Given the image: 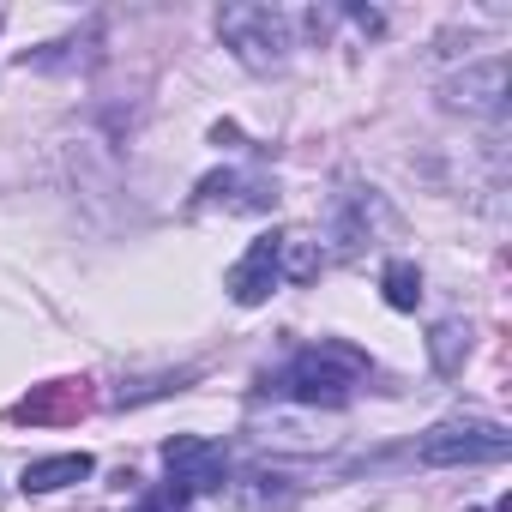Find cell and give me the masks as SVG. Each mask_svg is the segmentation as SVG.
I'll list each match as a JSON object with an SVG mask.
<instances>
[{"instance_id":"3","label":"cell","mask_w":512,"mask_h":512,"mask_svg":"<svg viewBox=\"0 0 512 512\" xmlns=\"http://www.w3.org/2000/svg\"><path fill=\"white\" fill-rule=\"evenodd\" d=\"M506 446H512V434H506L500 422L452 416V422H440V428H428V434H422L416 458H422V464H434V470H446V464H500V458H506Z\"/></svg>"},{"instance_id":"11","label":"cell","mask_w":512,"mask_h":512,"mask_svg":"<svg viewBox=\"0 0 512 512\" xmlns=\"http://www.w3.org/2000/svg\"><path fill=\"white\" fill-rule=\"evenodd\" d=\"M278 476H266V470H247V476H235V482H223L229 488V506L235 512H284L290 500H296V488H272Z\"/></svg>"},{"instance_id":"2","label":"cell","mask_w":512,"mask_h":512,"mask_svg":"<svg viewBox=\"0 0 512 512\" xmlns=\"http://www.w3.org/2000/svg\"><path fill=\"white\" fill-rule=\"evenodd\" d=\"M217 37L223 49L247 67V73H278L290 61V19L278 7H260V0H241V7L217 13Z\"/></svg>"},{"instance_id":"6","label":"cell","mask_w":512,"mask_h":512,"mask_svg":"<svg viewBox=\"0 0 512 512\" xmlns=\"http://www.w3.org/2000/svg\"><path fill=\"white\" fill-rule=\"evenodd\" d=\"M199 205H223V211H272L278 187L266 175H247V169H223L199 181Z\"/></svg>"},{"instance_id":"5","label":"cell","mask_w":512,"mask_h":512,"mask_svg":"<svg viewBox=\"0 0 512 512\" xmlns=\"http://www.w3.org/2000/svg\"><path fill=\"white\" fill-rule=\"evenodd\" d=\"M272 284H278V235H260L241 260L229 266V278H223V290H229V302H241V308H260L266 296H272Z\"/></svg>"},{"instance_id":"8","label":"cell","mask_w":512,"mask_h":512,"mask_svg":"<svg viewBox=\"0 0 512 512\" xmlns=\"http://www.w3.org/2000/svg\"><path fill=\"white\" fill-rule=\"evenodd\" d=\"M91 470H97V458H91V452H55V458H37V464H25L19 488H25V494H55V488H73V482H85Z\"/></svg>"},{"instance_id":"1","label":"cell","mask_w":512,"mask_h":512,"mask_svg":"<svg viewBox=\"0 0 512 512\" xmlns=\"http://www.w3.org/2000/svg\"><path fill=\"white\" fill-rule=\"evenodd\" d=\"M362 374H368V356L362 350H350V344H308V350H296L266 380V392L290 398L296 410H338L362 386Z\"/></svg>"},{"instance_id":"13","label":"cell","mask_w":512,"mask_h":512,"mask_svg":"<svg viewBox=\"0 0 512 512\" xmlns=\"http://www.w3.org/2000/svg\"><path fill=\"white\" fill-rule=\"evenodd\" d=\"M428 350H434V368H440V374H458V356L470 350V326H464V320H446V326H434Z\"/></svg>"},{"instance_id":"10","label":"cell","mask_w":512,"mask_h":512,"mask_svg":"<svg viewBox=\"0 0 512 512\" xmlns=\"http://www.w3.org/2000/svg\"><path fill=\"white\" fill-rule=\"evenodd\" d=\"M320 266H326V247H320L314 229H284V235H278V278H290V284H314Z\"/></svg>"},{"instance_id":"4","label":"cell","mask_w":512,"mask_h":512,"mask_svg":"<svg viewBox=\"0 0 512 512\" xmlns=\"http://www.w3.org/2000/svg\"><path fill=\"white\" fill-rule=\"evenodd\" d=\"M163 470H169V488L211 494L229 482V452L205 434H175V440H163Z\"/></svg>"},{"instance_id":"9","label":"cell","mask_w":512,"mask_h":512,"mask_svg":"<svg viewBox=\"0 0 512 512\" xmlns=\"http://www.w3.org/2000/svg\"><path fill=\"white\" fill-rule=\"evenodd\" d=\"M85 410V380H55L43 392H31L25 404H13V422H67Z\"/></svg>"},{"instance_id":"12","label":"cell","mask_w":512,"mask_h":512,"mask_svg":"<svg viewBox=\"0 0 512 512\" xmlns=\"http://www.w3.org/2000/svg\"><path fill=\"white\" fill-rule=\"evenodd\" d=\"M380 290H386V308H398V314H410V308L422 302V272H416L410 260H392V266L380 272Z\"/></svg>"},{"instance_id":"14","label":"cell","mask_w":512,"mask_h":512,"mask_svg":"<svg viewBox=\"0 0 512 512\" xmlns=\"http://www.w3.org/2000/svg\"><path fill=\"white\" fill-rule=\"evenodd\" d=\"M139 512H187V494L181 488H157V494L139 500Z\"/></svg>"},{"instance_id":"7","label":"cell","mask_w":512,"mask_h":512,"mask_svg":"<svg viewBox=\"0 0 512 512\" xmlns=\"http://www.w3.org/2000/svg\"><path fill=\"white\" fill-rule=\"evenodd\" d=\"M440 97H446V109H464V115H488V109H500V97H506V61H482V67L458 73Z\"/></svg>"}]
</instances>
